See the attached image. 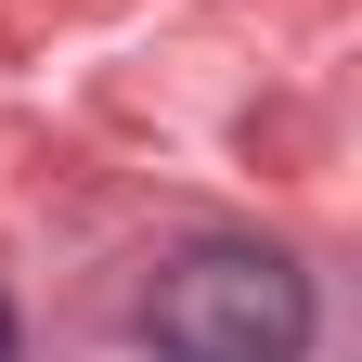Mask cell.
Wrapping results in <instances>:
<instances>
[{
    "mask_svg": "<svg viewBox=\"0 0 362 362\" xmlns=\"http://www.w3.org/2000/svg\"><path fill=\"white\" fill-rule=\"evenodd\" d=\"M143 337H156V362H310V272L285 246L207 233L156 272Z\"/></svg>",
    "mask_w": 362,
    "mask_h": 362,
    "instance_id": "obj_1",
    "label": "cell"
},
{
    "mask_svg": "<svg viewBox=\"0 0 362 362\" xmlns=\"http://www.w3.org/2000/svg\"><path fill=\"white\" fill-rule=\"evenodd\" d=\"M0 362H13V298H0Z\"/></svg>",
    "mask_w": 362,
    "mask_h": 362,
    "instance_id": "obj_2",
    "label": "cell"
}]
</instances>
